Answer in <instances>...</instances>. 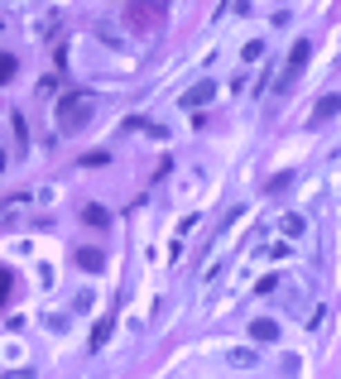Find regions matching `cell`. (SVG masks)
<instances>
[{"mask_svg":"<svg viewBox=\"0 0 341 379\" xmlns=\"http://www.w3.org/2000/svg\"><path fill=\"white\" fill-rule=\"evenodd\" d=\"M250 336H255V341H274V336H279V327H274V322H264V317H260V322H255V327H250Z\"/></svg>","mask_w":341,"mask_h":379,"instance_id":"obj_5","label":"cell"},{"mask_svg":"<svg viewBox=\"0 0 341 379\" xmlns=\"http://www.w3.org/2000/svg\"><path fill=\"white\" fill-rule=\"evenodd\" d=\"M14 68H19V63H14V58H10V53H0V87H5V82H10V77H14Z\"/></svg>","mask_w":341,"mask_h":379,"instance_id":"obj_7","label":"cell"},{"mask_svg":"<svg viewBox=\"0 0 341 379\" xmlns=\"http://www.w3.org/2000/svg\"><path fill=\"white\" fill-rule=\"evenodd\" d=\"M5 298H10V269H0V307H5Z\"/></svg>","mask_w":341,"mask_h":379,"instance_id":"obj_10","label":"cell"},{"mask_svg":"<svg viewBox=\"0 0 341 379\" xmlns=\"http://www.w3.org/2000/svg\"><path fill=\"white\" fill-rule=\"evenodd\" d=\"M77 264H82L87 274H97V269H101V250H77Z\"/></svg>","mask_w":341,"mask_h":379,"instance_id":"obj_4","label":"cell"},{"mask_svg":"<svg viewBox=\"0 0 341 379\" xmlns=\"http://www.w3.org/2000/svg\"><path fill=\"white\" fill-rule=\"evenodd\" d=\"M164 14H168V0H130L125 24H130V29H139V34H154V29L164 24Z\"/></svg>","mask_w":341,"mask_h":379,"instance_id":"obj_1","label":"cell"},{"mask_svg":"<svg viewBox=\"0 0 341 379\" xmlns=\"http://www.w3.org/2000/svg\"><path fill=\"white\" fill-rule=\"evenodd\" d=\"M92 110H97V101H92L87 92H77V96H63V106H58V130H82Z\"/></svg>","mask_w":341,"mask_h":379,"instance_id":"obj_2","label":"cell"},{"mask_svg":"<svg viewBox=\"0 0 341 379\" xmlns=\"http://www.w3.org/2000/svg\"><path fill=\"white\" fill-rule=\"evenodd\" d=\"M212 92H217V82H202V87H193V92H188V106H202Z\"/></svg>","mask_w":341,"mask_h":379,"instance_id":"obj_6","label":"cell"},{"mask_svg":"<svg viewBox=\"0 0 341 379\" xmlns=\"http://www.w3.org/2000/svg\"><path fill=\"white\" fill-rule=\"evenodd\" d=\"M303 63H308V43H298V48L289 53V72H293V68H303Z\"/></svg>","mask_w":341,"mask_h":379,"instance_id":"obj_9","label":"cell"},{"mask_svg":"<svg viewBox=\"0 0 341 379\" xmlns=\"http://www.w3.org/2000/svg\"><path fill=\"white\" fill-rule=\"evenodd\" d=\"M82 221H87V226H101V231H106V226H111V211L92 202V206H82Z\"/></svg>","mask_w":341,"mask_h":379,"instance_id":"obj_3","label":"cell"},{"mask_svg":"<svg viewBox=\"0 0 341 379\" xmlns=\"http://www.w3.org/2000/svg\"><path fill=\"white\" fill-rule=\"evenodd\" d=\"M337 106H341L337 92H332V96H322V101H318V115H327V120H332V115H337Z\"/></svg>","mask_w":341,"mask_h":379,"instance_id":"obj_8","label":"cell"}]
</instances>
